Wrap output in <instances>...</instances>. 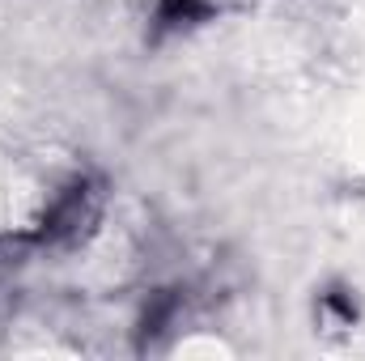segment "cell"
I'll list each match as a JSON object with an SVG mask.
<instances>
[{"instance_id": "cell-1", "label": "cell", "mask_w": 365, "mask_h": 361, "mask_svg": "<svg viewBox=\"0 0 365 361\" xmlns=\"http://www.w3.org/2000/svg\"><path fill=\"white\" fill-rule=\"evenodd\" d=\"M204 4L200 0H166L162 4V21H182V17H200Z\"/></svg>"}]
</instances>
